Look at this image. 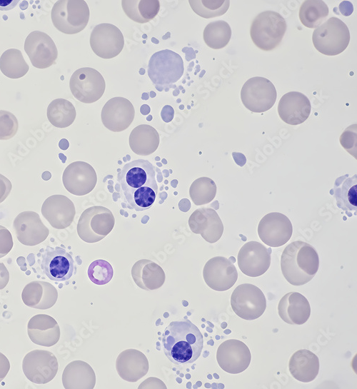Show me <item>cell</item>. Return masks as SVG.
<instances>
[{"instance_id": "6da1fadb", "label": "cell", "mask_w": 357, "mask_h": 389, "mask_svg": "<svg viewBox=\"0 0 357 389\" xmlns=\"http://www.w3.org/2000/svg\"><path fill=\"white\" fill-rule=\"evenodd\" d=\"M124 198L129 208L144 211L154 203L158 193L154 166L147 160L126 163L118 173Z\"/></svg>"}, {"instance_id": "7a4b0ae2", "label": "cell", "mask_w": 357, "mask_h": 389, "mask_svg": "<svg viewBox=\"0 0 357 389\" xmlns=\"http://www.w3.org/2000/svg\"><path fill=\"white\" fill-rule=\"evenodd\" d=\"M164 352L174 364L195 362L203 349V338L198 328L185 317L171 322L162 335Z\"/></svg>"}, {"instance_id": "3957f363", "label": "cell", "mask_w": 357, "mask_h": 389, "mask_svg": "<svg viewBox=\"0 0 357 389\" xmlns=\"http://www.w3.org/2000/svg\"><path fill=\"white\" fill-rule=\"evenodd\" d=\"M319 267L316 250L311 244L301 241L289 243L281 257V268L283 277L293 286H303L313 279Z\"/></svg>"}, {"instance_id": "277c9868", "label": "cell", "mask_w": 357, "mask_h": 389, "mask_svg": "<svg viewBox=\"0 0 357 389\" xmlns=\"http://www.w3.org/2000/svg\"><path fill=\"white\" fill-rule=\"evenodd\" d=\"M286 27V20L279 13L265 11L253 20L250 29L251 38L260 49L271 51L280 44Z\"/></svg>"}, {"instance_id": "5b68a950", "label": "cell", "mask_w": 357, "mask_h": 389, "mask_svg": "<svg viewBox=\"0 0 357 389\" xmlns=\"http://www.w3.org/2000/svg\"><path fill=\"white\" fill-rule=\"evenodd\" d=\"M89 9L83 0H60L53 6L51 18L55 28L66 34L81 31L89 20Z\"/></svg>"}, {"instance_id": "8992f818", "label": "cell", "mask_w": 357, "mask_h": 389, "mask_svg": "<svg viewBox=\"0 0 357 389\" xmlns=\"http://www.w3.org/2000/svg\"><path fill=\"white\" fill-rule=\"evenodd\" d=\"M314 47L327 56L342 53L348 46L350 31L347 25L336 17H331L314 29L312 35Z\"/></svg>"}, {"instance_id": "52a82bcc", "label": "cell", "mask_w": 357, "mask_h": 389, "mask_svg": "<svg viewBox=\"0 0 357 389\" xmlns=\"http://www.w3.org/2000/svg\"><path fill=\"white\" fill-rule=\"evenodd\" d=\"M114 224V216L109 208L94 206L81 213L77 223V233L84 242L96 243L112 231Z\"/></svg>"}, {"instance_id": "ba28073f", "label": "cell", "mask_w": 357, "mask_h": 389, "mask_svg": "<svg viewBox=\"0 0 357 389\" xmlns=\"http://www.w3.org/2000/svg\"><path fill=\"white\" fill-rule=\"evenodd\" d=\"M181 56L169 49L154 53L148 64V75L156 86H168L176 83L183 74Z\"/></svg>"}, {"instance_id": "9c48e42d", "label": "cell", "mask_w": 357, "mask_h": 389, "mask_svg": "<svg viewBox=\"0 0 357 389\" xmlns=\"http://www.w3.org/2000/svg\"><path fill=\"white\" fill-rule=\"evenodd\" d=\"M231 305L238 317L252 320L263 315L266 308V300L259 288L251 283H243L233 290Z\"/></svg>"}, {"instance_id": "30bf717a", "label": "cell", "mask_w": 357, "mask_h": 389, "mask_svg": "<svg viewBox=\"0 0 357 389\" xmlns=\"http://www.w3.org/2000/svg\"><path fill=\"white\" fill-rule=\"evenodd\" d=\"M277 93L273 83L268 79L255 76L248 79L241 91L243 106L254 113L270 109L276 101Z\"/></svg>"}, {"instance_id": "8fae6325", "label": "cell", "mask_w": 357, "mask_h": 389, "mask_svg": "<svg viewBox=\"0 0 357 389\" xmlns=\"http://www.w3.org/2000/svg\"><path fill=\"white\" fill-rule=\"evenodd\" d=\"M72 95L78 101L91 103L104 94L106 84L103 76L91 67H83L75 71L69 81Z\"/></svg>"}, {"instance_id": "7c38bea8", "label": "cell", "mask_w": 357, "mask_h": 389, "mask_svg": "<svg viewBox=\"0 0 357 389\" xmlns=\"http://www.w3.org/2000/svg\"><path fill=\"white\" fill-rule=\"evenodd\" d=\"M59 363L56 356L50 351L34 350L29 352L22 361L25 376L36 384H46L56 376Z\"/></svg>"}, {"instance_id": "4fadbf2b", "label": "cell", "mask_w": 357, "mask_h": 389, "mask_svg": "<svg viewBox=\"0 0 357 389\" xmlns=\"http://www.w3.org/2000/svg\"><path fill=\"white\" fill-rule=\"evenodd\" d=\"M90 46L96 55L102 59H112L121 52L124 38L116 26L102 23L96 25L90 36Z\"/></svg>"}, {"instance_id": "5bb4252c", "label": "cell", "mask_w": 357, "mask_h": 389, "mask_svg": "<svg viewBox=\"0 0 357 389\" xmlns=\"http://www.w3.org/2000/svg\"><path fill=\"white\" fill-rule=\"evenodd\" d=\"M257 231L260 239L265 244L270 247H280L291 238L293 226L286 215L271 212L261 219Z\"/></svg>"}, {"instance_id": "9a60e30c", "label": "cell", "mask_w": 357, "mask_h": 389, "mask_svg": "<svg viewBox=\"0 0 357 389\" xmlns=\"http://www.w3.org/2000/svg\"><path fill=\"white\" fill-rule=\"evenodd\" d=\"M216 360L220 368L226 373L238 374L244 371L251 360L248 346L242 341L229 339L223 341L216 351Z\"/></svg>"}, {"instance_id": "2e32d148", "label": "cell", "mask_w": 357, "mask_h": 389, "mask_svg": "<svg viewBox=\"0 0 357 389\" xmlns=\"http://www.w3.org/2000/svg\"><path fill=\"white\" fill-rule=\"evenodd\" d=\"M24 50L33 66L46 69L52 66L58 56V51L53 39L40 31H31L26 38Z\"/></svg>"}, {"instance_id": "e0dca14e", "label": "cell", "mask_w": 357, "mask_h": 389, "mask_svg": "<svg viewBox=\"0 0 357 389\" xmlns=\"http://www.w3.org/2000/svg\"><path fill=\"white\" fill-rule=\"evenodd\" d=\"M271 248L257 241L246 243L238 251V266L250 277H258L267 271L271 265Z\"/></svg>"}, {"instance_id": "ac0fdd59", "label": "cell", "mask_w": 357, "mask_h": 389, "mask_svg": "<svg viewBox=\"0 0 357 389\" xmlns=\"http://www.w3.org/2000/svg\"><path fill=\"white\" fill-rule=\"evenodd\" d=\"M62 182L71 194L81 196L89 193L97 183L96 173L89 163L74 161L69 164L63 172Z\"/></svg>"}, {"instance_id": "d6986e66", "label": "cell", "mask_w": 357, "mask_h": 389, "mask_svg": "<svg viewBox=\"0 0 357 389\" xmlns=\"http://www.w3.org/2000/svg\"><path fill=\"white\" fill-rule=\"evenodd\" d=\"M203 277L209 288L217 291H224L235 284L238 278V272L230 259L216 256L206 263Z\"/></svg>"}, {"instance_id": "ffe728a7", "label": "cell", "mask_w": 357, "mask_h": 389, "mask_svg": "<svg viewBox=\"0 0 357 389\" xmlns=\"http://www.w3.org/2000/svg\"><path fill=\"white\" fill-rule=\"evenodd\" d=\"M18 241L23 245L34 246L44 242L49 231L39 215L31 211L21 212L13 223Z\"/></svg>"}, {"instance_id": "44dd1931", "label": "cell", "mask_w": 357, "mask_h": 389, "mask_svg": "<svg viewBox=\"0 0 357 389\" xmlns=\"http://www.w3.org/2000/svg\"><path fill=\"white\" fill-rule=\"evenodd\" d=\"M135 110L131 102L121 96L114 97L106 101L101 113L104 126L114 132H120L128 128L133 122Z\"/></svg>"}, {"instance_id": "7402d4cb", "label": "cell", "mask_w": 357, "mask_h": 389, "mask_svg": "<svg viewBox=\"0 0 357 389\" xmlns=\"http://www.w3.org/2000/svg\"><path fill=\"white\" fill-rule=\"evenodd\" d=\"M41 268L49 279L61 282L71 278L75 265L72 256L64 248L47 247L41 257Z\"/></svg>"}, {"instance_id": "603a6c76", "label": "cell", "mask_w": 357, "mask_h": 389, "mask_svg": "<svg viewBox=\"0 0 357 389\" xmlns=\"http://www.w3.org/2000/svg\"><path fill=\"white\" fill-rule=\"evenodd\" d=\"M191 231L208 243L217 242L223 235V225L217 213L211 208H200L195 210L188 218Z\"/></svg>"}, {"instance_id": "cb8c5ba5", "label": "cell", "mask_w": 357, "mask_h": 389, "mask_svg": "<svg viewBox=\"0 0 357 389\" xmlns=\"http://www.w3.org/2000/svg\"><path fill=\"white\" fill-rule=\"evenodd\" d=\"M41 213L53 228L64 229L72 223L76 209L74 203L68 197L56 194L44 201Z\"/></svg>"}, {"instance_id": "d4e9b609", "label": "cell", "mask_w": 357, "mask_h": 389, "mask_svg": "<svg viewBox=\"0 0 357 389\" xmlns=\"http://www.w3.org/2000/svg\"><path fill=\"white\" fill-rule=\"evenodd\" d=\"M308 98L301 92L290 91L282 96L278 104V113L283 121L290 125L303 123L311 113Z\"/></svg>"}, {"instance_id": "484cf974", "label": "cell", "mask_w": 357, "mask_h": 389, "mask_svg": "<svg viewBox=\"0 0 357 389\" xmlns=\"http://www.w3.org/2000/svg\"><path fill=\"white\" fill-rule=\"evenodd\" d=\"M27 333L30 340L35 344L51 347L60 338V328L56 320L46 314H37L28 323Z\"/></svg>"}, {"instance_id": "4316f807", "label": "cell", "mask_w": 357, "mask_h": 389, "mask_svg": "<svg viewBox=\"0 0 357 389\" xmlns=\"http://www.w3.org/2000/svg\"><path fill=\"white\" fill-rule=\"evenodd\" d=\"M116 368L123 380L134 383L146 375L149 364L146 356L141 351L130 348L119 353L116 361Z\"/></svg>"}, {"instance_id": "83f0119b", "label": "cell", "mask_w": 357, "mask_h": 389, "mask_svg": "<svg viewBox=\"0 0 357 389\" xmlns=\"http://www.w3.org/2000/svg\"><path fill=\"white\" fill-rule=\"evenodd\" d=\"M278 312L280 318L286 323L302 325L310 317V303L301 293L289 292L280 300Z\"/></svg>"}, {"instance_id": "f1b7e54d", "label": "cell", "mask_w": 357, "mask_h": 389, "mask_svg": "<svg viewBox=\"0 0 357 389\" xmlns=\"http://www.w3.org/2000/svg\"><path fill=\"white\" fill-rule=\"evenodd\" d=\"M21 298L29 307L46 310L56 303L58 292L50 283L34 281L26 285L21 293Z\"/></svg>"}, {"instance_id": "f546056e", "label": "cell", "mask_w": 357, "mask_h": 389, "mask_svg": "<svg viewBox=\"0 0 357 389\" xmlns=\"http://www.w3.org/2000/svg\"><path fill=\"white\" fill-rule=\"evenodd\" d=\"M134 283L140 288L153 291L161 288L166 280V275L162 268L149 259L136 261L131 271Z\"/></svg>"}, {"instance_id": "4dcf8cb0", "label": "cell", "mask_w": 357, "mask_h": 389, "mask_svg": "<svg viewBox=\"0 0 357 389\" xmlns=\"http://www.w3.org/2000/svg\"><path fill=\"white\" fill-rule=\"evenodd\" d=\"M319 367L318 356L307 349H301L295 352L288 363L291 375L303 383L313 380L318 374Z\"/></svg>"}, {"instance_id": "1f68e13d", "label": "cell", "mask_w": 357, "mask_h": 389, "mask_svg": "<svg viewBox=\"0 0 357 389\" xmlns=\"http://www.w3.org/2000/svg\"><path fill=\"white\" fill-rule=\"evenodd\" d=\"M356 174H346L338 177L331 193L336 201L337 206L349 217L356 216L357 212V178Z\"/></svg>"}, {"instance_id": "d6a6232c", "label": "cell", "mask_w": 357, "mask_h": 389, "mask_svg": "<svg viewBox=\"0 0 357 389\" xmlns=\"http://www.w3.org/2000/svg\"><path fill=\"white\" fill-rule=\"evenodd\" d=\"M62 383L65 389H93L96 383L95 373L87 363L74 360L64 368Z\"/></svg>"}, {"instance_id": "836d02e7", "label": "cell", "mask_w": 357, "mask_h": 389, "mask_svg": "<svg viewBox=\"0 0 357 389\" xmlns=\"http://www.w3.org/2000/svg\"><path fill=\"white\" fill-rule=\"evenodd\" d=\"M129 143L131 149L136 154L149 156L158 148L160 143L159 134L153 126L141 124L131 131Z\"/></svg>"}, {"instance_id": "e575fe53", "label": "cell", "mask_w": 357, "mask_h": 389, "mask_svg": "<svg viewBox=\"0 0 357 389\" xmlns=\"http://www.w3.org/2000/svg\"><path fill=\"white\" fill-rule=\"evenodd\" d=\"M121 6L126 15L139 24L152 20L160 9V2L157 0H123Z\"/></svg>"}, {"instance_id": "d590c367", "label": "cell", "mask_w": 357, "mask_h": 389, "mask_svg": "<svg viewBox=\"0 0 357 389\" xmlns=\"http://www.w3.org/2000/svg\"><path fill=\"white\" fill-rule=\"evenodd\" d=\"M47 118L49 122L57 128H66L76 118V109L73 103L65 98L53 100L47 108Z\"/></svg>"}, {"instance_id": "8d00e7d4", "label": "cell", "mask_w": 357, "mask_h": 389, "mask_svg": "<svg viewBox=\"0 0 357 389\" xmlns=\"http://www.w3.org/2000/svg\"><path fill=\"white\" fill-rule=\"evenodd\" d=\"M29 69V66L22 53L17 49H9L0 57V70L8 78H21Z\"/></svg>"}, {"instance_id": "74e56055", "label": "cell", "mask_w": 357, "mask_h": 389, "mask_svg": "<svg viewBox=\"0 0 357 389\" xmlns=\"http://www.w3.org/2000/svg\"><path fill=\"white\" fill-rule=\"evenodd\" d=\"M327 4L319 0H307L302 3L299 9V19L305 26L317 28L328 15Z\"/></svg>"}, {"instance_id": "f35d334b", "label": "cell", "mask_w": 357, "mask_h": 389, "mask_svg": "<svg viewBox=\"0 0 357 389\" xmlns=\"http://www.w3.org/2000/svg\"><path fill=\"white\" fill-rule=\"evenodd\" d=\"M203 36L204 42L208 47L213 49H222L231 39V29L225 21H215L206 25Z\"/></svg>"}, {"instance_id": "ab89813d", "label": "cell", "mask_w": 357, "mask_h": 389, "mask_svg": "<svg viewBox=\"0 0 357 389\" xmlns=\"http://www.w3.org/2000/svg\"><path fill=\"white\" fill-rule=\"evenodd\" d=\"M215 182L208 177H200L191 185L189 195L193 203L201 206L211 202L216 194Z\"/></svg>"}, {"instance_id": "60d3db41", "label": "cell", "mask_w": 357, "mask_h": 389, "mask_svg": "<svg viewBox=\"0 0 357 389\" xmlns=\"http://www.w3.org/2000/svg\"><path fill=\"white\" fill-rule=\"evenodd\" d=\"M193 11L198 16L210 19L224 14L229 8L230 1L228 0L219 1H188Z\"/></svg>"}, {"instance_id": "b9f144b4", "label": "cell", "mask_w": 357, "mask_h": 389, "mask_svg": "<svg viewBox=\"0 0 357 389\" xmlns=\"http://www.w3.org/2000/svg\"><path fill=\"white\" fill-rule=\"evenodd\" d=\"M87 273L91 282L99 286L109 283L114 276L111 265L103 259L93 261L89 265Z\"/></svg>"}, {"instance_id": "7bdbcfd3", "label": "cell", "mask_w": 357, "mask_h": 389, "mask_svg": "<svg viewBox=\"0 0 357 389\" xmlns=\"http://www.w3.org/2000/svg\"><path fill=\"white\" fill-rule=\"evenodd\" d=\"M19 128L16 117L5 110H0V140H8L13 138Z\"/></svg>"}, {"instance_id": "ee69618b", "label": "cell", "mask_w": 357, "mask_h": 389, "mask_svg": "<svg viewBox=\"0 0 357 389\" xmlns=\"http://www.w3.org/2000/svg\"><path fill=\"white\" fill-rule=\"evenodd\" d=\"M356 123L346 128L341 133L339 141L342 147L352 156L356 158L357 133Z\"/></svg>"}, {"instance_id": "f6af8a7d", "label": "cell", "mask_w": 357, "mask_h": 389, "mask_svg": "<svg viewBox=\"0 0 357 389\" xmlns=\"http://www.w3.org/2000/svg\"><path fill=\"white\" fill-rule=\"evenodd\" d=\"M14 245L12 236L10 231L0 225V258L7 255Z\"/></svg>"}, {"instance_id": "bcb514c9", "label": "cell", "mask_w": 357, "mask_h": 389, "mask_svg": "<svg viewBox=\"0 0 357 389\" xmlns=\"http://www.w3.org/2000/svg\"><path fill=\"white\" fill-rule=\"evenodd\" d=\"M12 184L9 179L0 173V203L9 195Z\"/></svg>"}, {"instance_id": "7dc6e473", "label": "cell", "mask_w": 357, "mask_h": 389, "mask_svg": "<svg viewBox=\"0 0 357 389\" xmlns=\"http://www.w3.org/2000/svg\"><path fill=\"white\" fill-rule=\"evenodd\" d=\"M10 369V363L8 358L0 352V382L6 376Z\"/></svg>"}, {"instance_id": "c3c4849f", "label": "cell", "mask_w": 357, "mask_h": 389, "mask_svg": "<svg viewBox=\"0 0 357 389\" xmlns=\"http://www.w3.org/2000/svg\"><path fill=\"white\" fill-rule=\"evenodd\" d=\"M9 281V273L3 263H0V290L4 288Z\"/></svg>"}, {"instance_id": "681fc988", "label": "cell", "mask_w": 357, "mask_h": 389, "mask_svg": "<svg viewBox=\"0 0 357 389\" xmlns=\"http://www.w3.org/2000/svg\"><path fill=\"white\" fill-rule=\"evenodd\" d=\"M174 116V110L170 105L164 106L161 111V117L166 123H169L172 121Z\"/></svg>"}, {"instance_id": "f907efd6", "label": "cell", "mask_w": 357, "mask_h": 389, "mask_svg": "<svg viewBox=\"0 0 357 389\" xmlns=\"http://www.w3.org/2000/svg\"><path fill=\"white\" fill-rule=\"evenodd\" d=\"M338 9L341 14L345 16H350L353 12V6L348 1H343L338 6Z\"/></svg>"}, {"instance_id": "816d5d0a", "label": "cell", "mask_w": 357, "mask_h": 389, "mask_svg": "<svg viewBox=\"0 0 357 389\" xmlns=\"http://www.w3.org/2000/svg\"><path fill=\"white\" fill-rule=\"evenodd\" d=\"M18 3V0H0V10L6 11L14 9Z\"/></svg>"}, {"instance_id": "f5cc1de1", "label": "cell", "mask_w": 357, "mask_h": 389, "mask_svg": "<svg viewBox=\"0 0 357 389\" xmlns=\"http://www.w3.org/2000/svg\"><path fill=\"white\" fill-rule=\"evenodd\" d=\"M151 111V108L147 104H143L140 108V112L143 115H148Z\"/></svg>"}, {"instance_id": "db71d44e", "label": "cell", "mask_w": 357, "mask_h": 389, "mask_svg": "<svg viewBox=\"0 0 357 389\" xmlns=\"http://www.w3.org/2000/svg\"><path fill=\"white\" fill-rule=\"evenodd\" d=\"M141 98L143 100H147L149 98V94L147 93H143Z\"/></svg>"}, {"instance_id": "11a10c76", "label": "cell", "mask_w": 357, "mask_h": 389, "mask_svg": "<svg viewBox=\"0 0 357 389\" xmlns=\"http://www.w3.org/2000/svg\"><path fill=\"white\" fill-rule=\"evenodd\" d=\"M150 96L151 98H154V96H156V93L154 92L153 91H150Z\"/></svg>"}, {"instance_id": "9f6ffc18", "label": "cell", "mask_w": 357, "mask_h": 389, "mask_svg": "<svg viewBox=\"0 0 357 389\" xmlns=\"http://www.w3.org/2000/svg\"><path fill=\"white\" fill-rule=\"evenodd\" d=\"M139 73H140V74H144L145 73V71H144V69H141V70H140V72H139Z\"/></svg>"}, {"instance_id": "6f0895ef", "label": "cell", "mask_w": 357, "mask_h": 389, "mask_svg": "<svg viewBox=\"0 0 357 389\" xmlns=\"http://www.w3.org/2000/svg\"><path fill=\"white\" fill-rule=\"evenodd\" d=\"M151 118H152V117L150 116L149 117L147 118V120H148V121H150V120L151 119Z\"/></svg>"}]
</instances>
